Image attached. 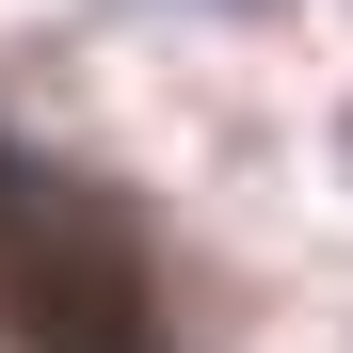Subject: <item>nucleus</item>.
Returning <instances> with one entry per match:
<instances>
[{
  "label": "nucleus",
  "mask_w": 353,
  "mask_h": 353,
  "mask_svg": "<svg viewBox=\"0 0 353 353\" xmlns=\"http://www.w3.org/2000/svg\"><path fill=\"white\" fill-rule=\"evenodd\" d=\"M0 321H17V353H176L161 305H145L129 209L48 176V161L0 176Z\"/></svg>",
  "instance_id": "1"
}]
</instances>
